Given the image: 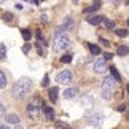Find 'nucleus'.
I'll return each instance as SVG.
<instances>
[{
  "mask_svg": "<svg viewBox=\"0 0 129 129\" xmlns=\"http://www.w3.org/2000/svg\"><path fill=\"white\" fill-rule=\"evenodd\" d=\"M30 89H32V80L30 78L22 77V78H19V80L14 83V86L11 89V94H13L14 99H24Z\"/></svg>",
  "mask_w": 129,
  "mask_h": 129,
  "instance_id": "nucleus-1",
  "label": "nucleus"
},
{
  "mask_svg": "<svg viewBox=\"0 0 129 129\" xmlns=\"http://www.w3.org/2000/svg\"><path fill=\"white\" fill-rule=\"evenodd\" d=\"M43 107V102H42V99L35 96V97H32L30 101L27 102V107H26V112H27V115L30 120H37L38 115H40V108Z\"/></svg>",
  "mask_w": 129,
  "mask_h": 129,
  "instance_id": "nucleus-2",
  "label": "nucleus"
},
{
  "mask_svg": "<svg viewBox=\"0 0 129 129\" xmlns=\"http://www.w3.org/2000/svg\"><path fill=\"white\" fill-rule=\"evenodd\" d=\"M115 85H116V80L113 78L112 75H107L102 81V99L105 101H110L113 97V92H115Z\"/></svg>",
  "mask_w": 129,
  "mask_h": 129,
  "instance_id": "nucleus-3",
  "label": "nucleus"
},
{
  "mask_svg": "<svg viewBox=\"0 0 129 129\" xmlns=\"http://www.w3.org/2000/svg\"><path fill=\"white\" fill-rule=\"evenodd\" d=\"M69 46H70V40H69V37L66 34H56V37L53 40L54 51H66Z\"/></svg>",
  "mask_w": 129,
  "mask_h": 129,
  "instance_id": "nucleus-4",
  "label": "nucleus"
},
{
  "mask_svg": "<svg viewBox=\"0 0 129 129\" xmlns=\"http://www.w3.org/2000/svg\"><path fill=\"white\" fill-rule=\"evenodd\" d=\"M56 81L57 83H64V85H69L72 81V72L70 70H62L56 75Z\"/></svg>",
  "mask_w": 129,
  "mask_h": 129,
  "instance_id": "nucleus-5",
  "label": "nucleus"
},
{
  "mask_svg": "<svg viewBox=\"0 0 129 129\" xmlns=\"http://www.w3.org/2000/svg\"><path fill=\"white\" fill-rule=\"evenodd\" d=\"M86 118H88V121L91 123V124H94V126H99L104 121V115L101 112H91Z\"/></svg>",
  "mask_w": 129,
  "mask_h": 129,
  "instance_id": "nucleus-6",
  "label": "nucleus"
},
{
  "mask_svg": "<svg viewBox=\"0 0 129 129\" xmlns=\"http://www.w3.org/2000/svg\"><path fill=\"white\" fill-rule=\"evenodd\" d=\"M73 19L72 18H66L64 19V22H62V26H59L56 29V34H64V32H67V30H72L73 29Z\"/></svg>",
  "mask_w": 129,
  "mask_h": 129,
  "instance_id": "nucleus-7",
  "label": "nucleus"
},
{
  "mask_svg": "<svg viewBox=\"0 0 129 129\" xmlns=\"http://www.w3.org/2000/svg\"><path fill=\"white\" fill-rule=\"evenodd\" d=\"M107 62H105V59L101 57V59H97L96 62H94V72L96 73H105L107 72Z\"/></svg>",
  "mask_w": 129,
  "mask_h": 129,
  "instance_id": "nucleus-8",
  "label": "nucleus"
},
{
  "mask_svg": "<svg viewBox=\"0 0 129 129\" xmlns=\"http://www.w3.org/2000/svg\"><path fill=\"white\" fill-rule=\"evenodd\" d=\"M80 104H81L85 108L92 107V105H94V97H92V94H85V96H81V97H80Z\"/></svg>",
  "mask_w": 129,
  "mask_h": 129,
  "instance_id": "nucleus-9",
  "label": "nucleus"
},
{
  "mask_svg": "<svg viewBox=\"0 0 129 129\" xmlns=\"http://www.w3.org/2000/svg\"><path fill=\"white\" fill-rule=\"evenodd\" d=\"M62 94H64V99H73L75 96H78V88H67Z\"/></svg>",
  "mask_w": 129,
  "mask_h": 129,
  "instance_id": "nucleus-10",
  "label": "nucleus"
},
{
  "mask_svg": "<svg viewBox=\"0 0 129 129\" xmlns=\"http://www.w3.org/2000/svg\"><path fill=\"white\" fill-rule=\"evenodd\" d=\"M101 8V0H94L91 7H88L83 10V13H94V11H97V10Z\"/></svg>",
  "mask_w": 129,
  "mask_h": 129,
  "instance_id": "nucleus-11",
  "label": "nucleus"
},
{
  "mask_svg": "<svg viewBox=\"0 0 129 129\" xmlns=\"http://www.w3.org/2000/svg\"><path fill=\"white\" fill-rule=\"evenodd\" d=\"M5 120H7V123H10V124H16V126L19 124V121H21L16 113H10V115L5 116Z\"/></svg>",
  "mask_w": 129,
  "mask_h": 129,
  "instance_id": "nucleus-12",
  "label": "nucleus"
},
{
  "mask_svg": "<svg viewBox=\"0 0 129 129\" xmlns=\"http://www.w3.org/2000/svg\"><path fill=\"white\" fill-rule=\"evenodd\" d=\"M116 54L121 56V57L129 56V46H127V45H120V46L116 48Z\"/></svg>",
  "mask_w": 129,
  "mask_h": 129,
  "instance_id": "nucleus-13",
  "label": "nucleus"
},
{
  "mask_svg": "<svg viewBox=\"0 0 129 129\" xmlns=\"http://www.w3.org/2000/svg\"><path fill=\"white\" fill-rule=\"evenodd\" d=\"M104 18H105V16H88L86 21L89 24H92V26H99V24L104 21Z\"/></svg>",
  "mask_w": 129,
  "mask_h": 129,
  "instance_id": "nucleus-14",
  "label": "nucleus"
},
{
  "mask_svg": "<svg viewBox=\"0 0 129 129\" xmlns=\"http://www.w3.org/2000/svg\"><path fill=\"white\" fill-rule=\"evenodd\" d=\"M42 110H43V113H45V116H46L48 120H54V110H53L51 107H48V105H45V104H43Z\"/></svg>",
  "mask_w": 129,
  "mask_h": 129,
  "instance_id": "nucleus-15",
  "label": "nucleus"
},
{
  "mask_svg": "<svg viewBox=\"0 0 129 129\" xmlns=\"http://www.w3.org/2000/svg\"><path fill=\"white\" fill-rule=\"evenodd\" d=\"M49 99H51L53 102H56L57 101V96H59V88L57 86H53V88H49Z\"/></svg>",
  "mask_w": 129,
  "mask_h": 129,
  "instance_id": "nucleus-16",
  "label": "nucleus"
},
{
  "mask_svg": "<svg viewBox=\"0 0 129 129\" xmlns=\"http://www.w3.org/2000/svg\"><path fill=\"white\" fill-rule=\"evenodd\" d=\"M110 72H112V77L115 78V80H116L118 83H120V81L123 80V78H121V73L116 70V67H110Z\"/></svg>",
  "mask_w": 129,
  "mask_h": 129,
  "instance_id": "nucleus-17",
  "label": "nucleus"
},
{
  "mask_svg": "<svg viewBox=\"0 0 129 129\" xmlns=\"http://www.w3.org/2000/svg\"><path fill=\"white\" fill-rule=\"evenodd\" d=\"M21 35H22V38H24L26 42H29V40L32 38V32L29 30V29H21Z\"/></svg>",
  "mask_w": 129,
  "mask_h": 129,
  "instance_id": "nucleus-18",
  "label": "nucleus"
},
{
  "mask_svg": "<svg viewBox=\"0 0 129 129\" xmlns=\"http://www.w3.org/2000/svg\"><path fill=\"white\" fill-rule=\"evenodd\" d=\"M7 75H5V73L0 70V89H3V88H7Z\"/></svg>",
  "mask_w": 129,
  "mask_h": 129,
  "instance_id": "nucleus-19",
  "label": "nucleus"
},
{
  "mask_svg": "<svg viewBox=\"0 0 129 129\" xmlns=\"http://www.w3.org/2000/svg\"><path fill=\"white\" fill-rule=\"evenodd\" d=\"M5 59H7V48L3 43H0V61H5Z\"/></svg>",
  "mask_w": 129,
  "mask_h": 129,
  "instance_id": "nucleus-20",
  "label": "nucleus"
},
{
  "mask_svg": "<svg viewBox=\"0 0 129 129\" xmlns=\"http://www.w3.org/2000/svg\"><path fill=\"white\" fill-rule=\"evenodd\" d=\"M89 51H91L92 54H101V48H99L97 46V45H91V43H89Z\"/></svg>",
  "mask_w": 129,
  "mask_h": 129,
  "instance_id": "nucleus-21",
  "label": "nucleus"
},
{
  "mask_svg": "<svg viewBox=\"0 0 129 129\" xmlns=\"http://www.w3.org/2000/svg\"><path fill=\"white\" fill-rule=\"evenodd\" d=\"M115 34H116L118 37H121V38H123V37H126L127 34H129V30H127V29H116Z\"/></svg>",
  "mask_w": 129,
  "mask_h": 129,
  "instance_id": "nucleus-22",
  "label": "nucleus"
},
{
  "mask_svg": "<svg viewBox=\"0 0 129 129\" xmlns=\"http://www.w3.org/2000/svg\"><path fill=\"white\" fill-rule=\"evenodd\" d=\"M70 61H72V54H64V56L61 57V62L62 64H69Z\"/></svg>",
  "mask_w": 129,
  "mask_h": 129,
  "instance_id": "nucleus-23",
  "label": "nucleus"
},
{
  "mask_svg": "<svg viewBox=\"0 0 129 129\" xmlns=\"http://www.w3.org/2000/svg\"><path fill=\"white\" fill-rule=\"evenodd\" d=\"M102 22H105L107 29H113V27H115V22H113V21H108L107 18H104V21H102Z\"/></svg>",
  "mask_w": 129,
  "mask_h": 129,
  "instance_id": "nucleus-24",
  "label": "nucleus"
},
{
  "mask_svg": "<svg viewBox=\"0 0 129 129\" xmlns=\"http://www.w3.org/2000/svg\"><path fill=\"white\" fill-rule=\"evenodd\" d=\"M3 21H7V22H10V21H11V19H13V14L11 13H3Z\"/></svg>",
  "mask_w": 129,
  "mask_h": 129,
  "instance_id": "nucleus-25",
  "label": "nucleus"
},
{
  "mask_svg": "<svg viewBox=\"0 0 129 129\" xmlns=\"http://www.w3.org/2000/svg\"><path fill=\"white\" fill-rule=\"evenodd\" d=\"M49 85V75H48V73H46V75H45L43 77V81H42V86H45V88H46Z\"/></svg>",
  "mask_w": 129,
  "mask_h": 129,
  "instance_id": "nucleus-26",
  "label": "nucleus"
},
{
  "mask_svg": "<svg viewBox=\"0 0 129 129\" xmlns=\"http://www.w3.org/2000/svg\"><path fill=\"white\" fill-rule=\"evenodd\" d=\"M56 124H57V127H62V129H72L69 124H66V123H62V121H57Z\"/></svg>",
  "mask_w": 129,
  "mask_h": 129,
  "instance_id": "nucleus-27",
  "label": "nucleus"
},
{
  "mask_svg": "<svg viewBox=\"0 0 129 129\" xmlns=\"http://www.w3.org/2000/svg\"><path fill=\"white\" fill-rule=\"evenodd\" d=\"M29 51H30V43H26V45L22 46V53H24V54H27Z\"/></svg>",
  "mask_w": 129,
  "mask_h": 129,
  "instance_id": "nucleus-28",
  "label": "nucleus"
},
{
  "mask_svg": "<svg viewBox=\"0 0 129 129\" xmlns=\"http://www.w3.org/2000/svg\"><path fill=\"white\" fill-rule=\"evenodd\" d=\"M112 57H113V54H112V53H105V54H104V59H105V61H110Z\"/></svg>",
  "mask_w": 129,
  "mask_h": 129,
  "instance_id": "nucleus-29",
  "label": "nucleus"
},
{
  "mask_svg": "<svg viewBox=\"0 0 129 129\" xmlns=\"http://www.w3.org/2000/svg\"><path fill=\"white\" fill-rule=\"evenodd\" d=\"M3 113H5V107H3V104H2V102H0V116H2V115H3Z\"/></svg>",
  "mask_w": 129,
  "mask_h": 129,
  "instance_id": "nucleus-30",
  "label": "nucleus"
},
{
  "mask_svg": "<svg viewBox=\"0 0 129 129\" xmlns=\"http://www.w3.org/2000/svg\"><path fill=\"white\" fill-rule=\"evenodd\" d=\"M99 42H102V45H104V46H108V45H110V43H108L107 40H104V38H99Z\"/></svg>",
  "mask_w": 129,
  "mask_h": 129,
  "instance_id": "nucleus-31",
  "label": "nucleus"
},
{
  "mask_svg": "<svg viewBox=\"0 0 129 129\" xmlns=\"http://www.w3.org/2000/svg\"><path fill=\"white\" fill-rule=\"evenodd\" d=\"M124 110H126L124 105H118V112H124Z\"/></svg>",
  "mask_w": 129,
  "mask_h": 129,
  "instance_id": "nucleus-32",
  "label": "nucleus"
},
{
  "mask_svg": "<svg viewBox=\"0 0 129 129\" xmlns=\"http://www.w3.org/2000/svg\"><path fill=\"white\" fill-rule=\"evenodd\" d=\"M42 19H43V21H45V22H46V21H48V18H46V14H45V13L42 14Z\"/></svg>",
  "mask_w": 129,
  "mask_h": 129,
  "instance_id": "nucleus-33",
  "label": "nucleus"
},
{
  "mask_svg": "<svg viewBox=\"0 0 129 129\" xmlns=\"http://www.w3.org/2000/svg\"><path fill=\"white\" fill-rule=\"evenodd\" d=\"M0 129H10L8 126H0Z\"/></svg>",
  "mask_w": 129,
  "mask_h": 129,
  "instance_id": "nucleus-34",
  "label": "nucleus"
},
{
  "mask_svg": "<svg viewBox=\"0 0 129 129\" xmlns=\"http://www.w3.org/2000/svg\"><path fill=\"white\" fill-rule=\"evenodd\" d=\"M30 2H32V3H35V5H37V3H38V0H30Z\"/></svg>",
  "mask_w": 129,
  "mask_h": 129,
  "instance_id": "nucleus-35",
  "label": "nucleus"
},
{
  "mask_svg": "<svg viewBox=\"0 0 129 129\" xmlns=\"http://www.w3.org/2000/svg\"><path fill=\"white\" fill-rule=\"evenodd\" d=\"M126 91H127V94H129V85H127V86H126Z\"/></svg>",
  "mask_w": 129,
  "mask_h": 129,
  "instance_id": "nucleus-36",
  "label": "nucleus"
},
{
  "mask_svg": "<svg viewBox=\"0 0 129 129\" xmlns=\"http://www.w3.org/2000/svg\"><path fill=\"white\" fill-rule=\"evenodd\" d=\"M16 129H24V127H21V126H18V127H16Z\"/></svg>",
  "mask_w": 129,
  "mask_h": 129,
  "instance_id": "nucleus-37",
  "label": "nucleus"
},
{
  "mask_svg": "<svg viewBox=\"0 0 129 129\" xmlns=\"http://www.w3.org/2000/svg\"><path fill=\"white\" fill-rule=\"evenodd\" d=\"M112 2H115V3H116V2H120V0H112Z\"/></svg>",
  "mask_w": 129,
  "mask_h": 129,
  "instance_id": "nucleus-38",
  "label": "nucleus"
},
{
  "mask_svg": "<svg viewBox=\"0 0 129 129\" xmlns=\"http://www.w3.org/2000/svg\"><path fill=\"white\" fill-rule=\"evenodd\" d=\"M22 2H30V0H22Z\"/></svg>",
  "mask_w": 129,
  "mask_h": 129,
  "instance_id": "nucleus-39",
  "label": "nucleus"
},
{
  "mask_svg": "<svg viewBox=\"0 0 129 129\" xmlns=\"http://www.w3.org/2000/svg\"><path fill=\"white\" fill-rule=\"evenodd\" d=\"M126 3H127V5H129V0H126Z\"/></svg>",
  "mask_w": 129,
  "mask_h": 129,
  "instance_id": "nucleus-40",
  "label": "nucleus"
},
{
  "mask_svg": "<svg viewBox=\"0 0 129 129\" xmlns=\"http://www.w3.org/2000/svg\"><path fill=\"white\" fill-rule=\"evenodd\" d=\"M127 113H129V105H127Z\"/></svg>",
  "mask_w": 129,
  "mask_h": 129,
  "instance_id": "nucleus-41",
  "label": "nucleus"
},
{
  "mask_svg": "<svg viewBox=\"0 0 129 129\" xmlns=\"http://www.w3.org/2000/svg\"><path fill=\"white\" fill-rule=\"evenodd\" d=\"M2 2H5V0H0V3H2Z\"/></svg>",
  "mask_w": 129,
  "mask_h": 129,
  "instance_id": "nucleus-42",
  "label": "nucleus"
},
{
  "mask_svg": "<svg viewBox=\"0 0 129 129\" xmlns=\"http://www.w3.org/2000/svg\"><path fill=\"white\" fill-rule=\"evenodd\" d=\"M127 24H129V19H127Z\"/></svg>",
  "mask_w": 129,
  "mask_h": 129,
  "instance_id": "nucleus-43",
  "label": "nucleus"
}]
</instances>
